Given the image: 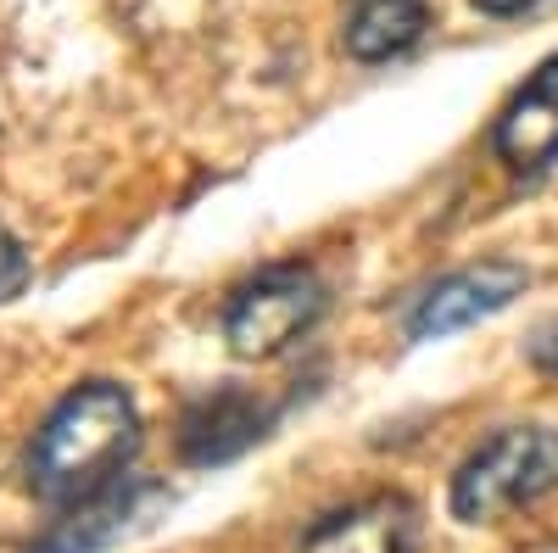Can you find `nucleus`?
Segmentation results:
<instances>
[{
	"instance_id": "obj_7",
	"label": "nucleus",
	"mask_w": 558,
	"mask_h": 553,
	"mask_svg": "<svg viewBox=\"0 0 558 553\" xmlns=\"http://www.w3.org/2000/svg\"><path fill=\"white\" fill-rule=\"evenodd\" d=\"M274 413H279L274 402H263L241 386H218L213 397L184 408V420H179L184 465H229V458H241L252 442L268 436Z\"/></svg>"
},
{
	"instance_id": "obj_2",
	"label": "nucleus",
	"mask_w": 558,
	"mask_h": 553,
	"mask_svg": "<svg viewBox=\"0 0 558 553\" xmlns=\"http://www.w3.org/2000/svg\"><path fill=\"white\" fill-rule=\"evenodd\" d=\"M558 492V431L553 425H502L452 470V520L492 526L508 509H531Z\"/></svg>"
},
{
	"instance_id": "obj_6",
	"label": "nucleus",
	"mask_w": 558,
	"mask_h": 553,
	"mask_svg": "<svg viewBox=\"0 0 558 553\" xmlns=\"http://www.w3.org/2000/svg\"><path fill=\"white\" fill-rule=\"evenodd\" d=\"M418 537H425L418 503L402 492H375L313 520L296 553H418Z\"/></svg>"
},
{
	"instance_id": "obj_5",
	"label": "nucleus",
	"mask_w": 558,
	"mask_h": 553,
	"mask_svg": "<svg viewBox=\"0 0 558 553\" xmlns=\"http://www.w3.org/2000/svg\"><path fill=\"white\" fill-rule=\"evenodd\" d=\"M492 152L514 179H542L558 163V51L497 112Z\"/></svg>"
},
{
	"instance_id": "obj_10",
	"label": "nucleus",
	"mask_w": 558,
	"mask_h": 553,
	"mask_svg": "<svg viewBox=\"0 0 558 553\" xmlns=\"http://www.w3.org/2000/svg\"><path fill=\"white\" fill-rule=\"evenodd\" d=\"M28 280H34V263H28V252H23V241L12 236V229L0 224V308L17 302V297L28 291Z\"/></svg>"
},
{
	"instance_id": "obj_12",
	"label": "nucleus",
	"mask_w": 558,
	"mask_h": 553,
	"mask_svg": "<svg viewBox=\"0 0 558 553\" xmlns=\"http://www.w3.org/2000/svg\"><path fill=\"white\" fill-rule=\"evenodd\" d=\"M536 7H547V0H475V12H486V17H520Z\"/></svg>"
},
{
	"instance_id": "obj_3",
	"label": "nucleus",
	"mask_w": 558,
	"mask_h": 553,
	"mask_svg": "<svg viewBox=\"0 0 558 553\" xmlns=\"http://www.w3.org/2000/svg\"><path fill=\"white\" fill-rule=\"evenodd\" d=\"M324 302H330L324 280L307 263H274L252 274L246 286H235V297L223 308V341L246 363H268L318 325Z\"/></svg>"
},
{
	"instance_id": "obj_11",
	"label": "nucleus",
	"mask_w": 558,
	"mask_h": 553,
	"mask_svg": "<svg viewBox=\"0 0 558 553\" xmlns=\"http://www.w3.org/2000/svg\"><path fill=\"white\" fill-rule=\"evenodd\" d=\"M531 358H536V369H547V375H558V318L531 341Z\"/></svg>"
},
{
	"instance_id": "obj_1",
	"label": "nucleus",
	"mask_w": 558,
	"mask_h": 553,
	"mask_svg": "<svg viewBox=\"0 0 558 553\" xmlns=\"http://www.w3.org/2000/svg\"><path fill=\"white\" fill-rule=\"evenodd\" d=\"M140 458V408L118 381H84L39 420L28 442V492L51 509L129 481Z\"/></svg>"
},
{
	"instance_id": "obj_8",
	"label": "nucleus",
	"mask_w": 558,
	"mask_h": 553,
	"mask_svg": "<svg viewBox=\"0 0 558 553\" xmlns=\"http://www.w3.org/2000/svg\"><path fill=\"white\" fill-rule=\"evenodd\" d=\"M430 28V0H347L341 45L363 68H380L408 57Z\"/></svg>"
},
{
	"instance_id": "obj_9",
	"label": "nucleus",
	"mask_w": 558,
	"mask_h": 553,
	"mask_svg": "<svg viewBox=\"0 0 558 553\" xmlns=\"http://www.w3.org/2000/svg\"><path fill=\"white\" fill-rule=\"evenodd\" d=\"M134 497H140L134 481H118V486H107L96 497L73 503L68 520H57L51 537H45L34 553H96V548H107L123 531V520L134 515Z\"/></svg>"
},
{
	"instance_id": "obj_4",
	"label": "nucleus",
	"mask_w": 558,
	"mask_h": 553,
	"mask_svg": "<svg viewBox=\"0 0 558 553\" xmlns=\"http://www.w3.org/2000/svg\"><path fill=\"white\" fill-rule=\"evenodd\" d=\"M525 286H531V268L514 263V257H481L470 268H452V274H441L436 286H425V297L413 302L408 336L413 341L458 336V330L481 325V318L502 313L514 297H525Z\"/></svg>"
}]
</instances>
